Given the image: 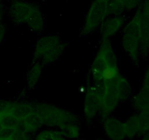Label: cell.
<instances>
[{"label": "cell", "mask_w": 149, "mask_h": 140, "mask_svg": "<svg viewBox=\"0 0 149 140\" xmlns=\"http://www.w3.org/2000/svg\"><path fill=\"white\" fill-rule=\"evenodd\" d=\"M44 65L42 63L33 60V63L30 66L27 74L26 76V83L28 88L33 89L36 87L37 83H39L42 74Z\"/></svg>", "instance_id": "12"}, {"label": "cell", "mask_w": 149, "mask_h": 140, "mask_svg": "<svg viewBox=\"0 0 149 140\" xmlns=\"http://www.w3.org/2000/svg\"><path fill=\"white\" fill-rule=\"evenodd\" d=\"M103 131L109 140H125L127 139L125 122L112 115L103 118Z\"/></svg>", "instance_id": "8"}, {"label": "cell", "mask_w": 149, "mask_h": 140, "mask_svg": "<svg viewBox=\"0 0 149 140\" xmlns=\"http://www.w3.org/2000/svg\"><path fill=\"white\" fill-rule=\"evenodd\" d=\"M141 140H149V132L147 133L146 134H145L144 136H143L142 139Z\"/></svg>", "instance_id": "22"}, {"label": "cell", "mask_w": 149, "mask_h": 140, "mask_svg": "<svg viewBox=\"0 0 149 140\" xmlns=\"http://www.w3.org/2000/svg\"><path fill=\"white\" fill-rule=\"evenodd\" d=\"M59 130L68 139L76 140L79 139L81 136V128L79 125V123H68L60 128Z\"/></svg>", "instance_id": "17"}, {"label": "cell", "mask_w": 149, "mask_h": 140, "mask_svg": "<svg viewBox=\"0 0 149 140\" xmlns=\"http://www.w3.org/2000/svg\"><path fill=\"white\" fill-rule=\"evenodd\" d=\"M125 122L127 139L143 136L149 132V112H138Z\"/></svg>", "instance_id": "7"}, {"label": "cell", "mask_w": 149, "mask_h": 140, "mask_svg": "<svg viewBox=\"0 0 149 140\" xmlns=\"http://www.w3.org/2000/svg\"><path fill=\"white\" fill-rule=\"evenodd\" d=\"M35 114L39 118L42 125L51 128H58L68 123H79V118L74 112L42 102H33Z\"/></svg>", "instance_id": "2"}, {"label": "cell", "mask_w": 149, "mask_h": 140, "mask_svg": "<svg viewBox=\"0 0 149 140\" xmlns=\"http://www.w3.org/2000/svg\"><path fill=\"white\" fill-rule=\"evenodd\" d=\"M95 140H107V139H97Z\"/></svg>", "instance_id": "23"}, {"label": "cell", "mask_w": 149, "mask_h": 140, "mask_svg": "<svg viewBox=\"0 0 149 140\" xmlns=\"http://www.w3.org/2000/svg\"><path fill=\"white\" fill-rule=\"evenodd\" d=\"M33 140H68L59 129L47 128L39 130L36 133Z\"/></svg>", "instance_id": "15"}, {"label": "cell", "mask_w": 149, "mask_h": 140, "mask_svg": "<svg viewBox=\"0 0 149 140\" xmlns=\"http://www.w3.org/2000/svg\"><path fill=\"white\" fill-rule=\"evenodd\" d=\"M141 37V18L139 11L137 10L132 20L125 26L122 37V48L135 65L139 64Z\"/></svg>", "instance_id": "4"}, {"label": "cell", "mask_w": 149, "mask_h": 140, "mask_svg": "<svg viewBox=\"0 0 149 140\" xmlns=\"http://www.w3.org/2000/svg\"><path fill=\"white\" fill-rule=\"evenodd\" d=\"M65 42L58 35L48 34L39 38L35 45L33 60L43 65L56 61L64 52Z\"/></svg>", "instance_id": "3"}, {"label": "cell", "mask_w": 149, "mask_h": 140, "mask_svg": "<svg viewBox=\"0 0 149 140\" xmlns=\"http://www.w3.org/2000/svg\"><path fill=\"white\" fill-rule=\"evenodd\" d=\"M132 106L138 112H149V89L141 88V90L134 96Z\"/></svg>", "instance_id": "14"}, {"label": "cell", "mask_w": 149, "mask_h": 140, "mask_svg": "<svg viewBox=\"0 0 149 140\" xmlns=\"http://www.w3.org/2000/svg\"><path fill=\"white\" fill-rule=\"evenodd\" d=\"M76 140H84V139H76Z\"/></svg>", "instance_id": "24"}, {"label": "cell", "mask_w": 149, "mask_h": 140, "mask_svg": "<svg viewBox=\"0 0 149 140\" xmlns=\"http://www.w3.org/2000/svg\"><path fill=\"white\" fill-rule=\"evenodd\" d=\"M33 3L23 0H14L10 4L9 15L10 19L17 25L26 24L38 8Z\"/></svg>", "instance_id": "6"}, {"label": "cell", "mask_w": 149, "mask_h": 140, "mask_svg": "<svg viewBox=\"0 0 149 140\" xmlns=\"http://www.w3.org/2000/svg\"><path fill=\"white\" fill-rule=\"evenodd\" d=\"M100 105L97 89L92 84L87 88V93L84 96V115L88 122L93 121L97 116H100Z\"/></svg>", "instance_id": "10"}, {"label": "cell", "mask_w": 149, "mask_h": 140, "mask_svg": "<svg viewBox=\"0 0 149 140\" xmlns=\"http://www.w3.org/2000/svg\"><path fill=\"white\" fill-rule=\"evenodd\" d=\"M35 113L33 102H15L12 115L20 120H24Z\"/></svg>", "instance_id": "13"}, {"label": "cell", "mask_w": 149, "mask_h": 140, "mask_svg": "<svg viewBox=\"0 0 149 140\" xmlns=\"http://www.w3.org/2000/svg\"><path fill=\"white\" fill-rule=\"evenodd\" d=\"M15 102L0 99V119L3 117L11 115Z\"/></svg>", "instance_id": "18"}, {"label": "cell", "mask_w": 149, "mask_h": 140, "mask_svg": "<svg viewBox=\"0 0 149 140\" xmlns=\"http://www.w3.org/2000/svg\"><path fill=\"white\" fill-rule=\"evenodd\" d=\"M125 22L124 15L109 16L100 27L101 39H111L122 29Z\"/></svg>", "instance_id": "11"}, {"label": "cell", "mask_w": 149, "mask_h": 140, "mask_svg": "<svg viewBox=\"0 0 149 140\" xmlns=\"http://www.w3.org/2000/svg\"><path fill=\"white\" fill-rule=\"evenodd\" d=\"M143 88H146L149 89V66L146 69L144 75L143 80Z\"/></svg>", "instance_id": "20"}, {"label": "cell", "mask_w": 149, "mask_h": 140, "mask_svg": "<svg viewBox=\"0 0 149 140\" xmlns=\"http://www.w3.org/2000/svg\"><path fill=\"white\" fill-rule=\"evenodd\" d=\"M138 10L140 13L141 26L140 54L144 57L149 53V0H143Z\"/></svg>", "instance_id": "9"}, {"label": "cell", "mask_w": 149, "mask_h": 140, "mask_svg": "<svg viewBox=\"0 0 149 140\" xmlns=\"http://www.w3.org/2000/svg\"><path fill=\"white\" fill-rule=\"evenodd\" d=\"M109 16L106 0H93L86 15L84 25L81 27V36H88L97 29H100L102 23Z\"/></svg>", "instance_id": "5"}, {"label": "cell", "mask_w": 149, "mask_h": 140, "mask_svg": "<svg viewBox=\"0 0 149 140\" xmlns=\"http://www.w3.org/2000/svg\"><path fill=\"white\" fill-rule=\"evenodd\" d=\"M117 57L111 39H101L90 69L93 84H99L120 74Z\"/></svg>", "instance_id": "1"}, {"label": "cell", "mask_w": 149, "mask_h": 140, "mask_svg": "<svg viewBox=\"0 0 149 140\" xmlns=\"http://www.w3.org/2000/svg\"><path fill=\"white\" fill-rule=\"evenodd\" d=\"M125 11H132L134 9L140 7L141 0H122Z\"/></svg>", "instance_id": "19"}, {"label": "cell", "mask_w": 149, "mask_h": 140, "mask_svg": "<svg viewBox=\"0 0 149 140\" xmlns=\"http://www.w3.org/2000/svg\"><path fill=\"white\" fill-rule=\"evenodd\" d=\"M29 29L35 33H40L45 28V18L39 7L36 9L35 13L29 23H27Z\"/></svg>", "instance_id": "16"}, {"label": "cell", "mask_w": 149, "mask_h": 140, "mask_svg": "<svg viewBox=\"0 0 149 140\" xmlns=\"http://www.w3.org/2000/svg\"><path fill=\"white\" fill-rule=\"evenodd\" d=\"M4 35H5V30H4V27L3 24L1 23L0 24V45H1V43L4 41Z\"/></svg>", "instance_id": "21"}]
</instances>
